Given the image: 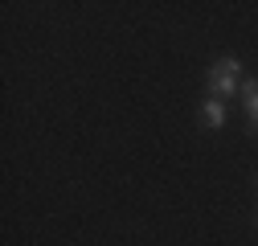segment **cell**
Wrapping results in <instances>:
<instances>
[{
	"label": "cell",
	"instance_id": "cell-1",
	"mask_svg": "<svg viewBox=\"0 0 258 246\" xmlns=\"http://www.w3.org/2000/svg\"><path fill=\"white\" fill-rule=\"evenodd\" d=\"M238 74H242V61L238 57H217L209 66V99H230L238 90Z\"/></svg>",
	"mask_w": 258,
	"mask_h": 246
},
{
	"label": "cell",
	"instance_id": "cell-2",
	"mask_svg": "<svg viewBox=\"0 0 258 246\" xmlns=\"http://www.w3.org/2000/svg\"><path fill=\"white\" fill-rule=\"evenodd\" d=\"M201 123L205 128H225V103L221 99H205L201 103Z\"/></svg>",
	"mask_w": 258,
	"mask_h": 246
},
{
	"label": "cell",
	"instance_id": "cell-3",
	"mask_svg": "<svg viewBox=\"0 0 258 246\" xmlns=\"http://www.w3.org/2000/svg\"><path fill=\"white\" fill-rule=\"evenodd\" d=\"M242 90H246V119L258 128V82H246Z\"/></svg>",
	"mask_w": 258,
	"mask_h": 246
}]
</instances>
